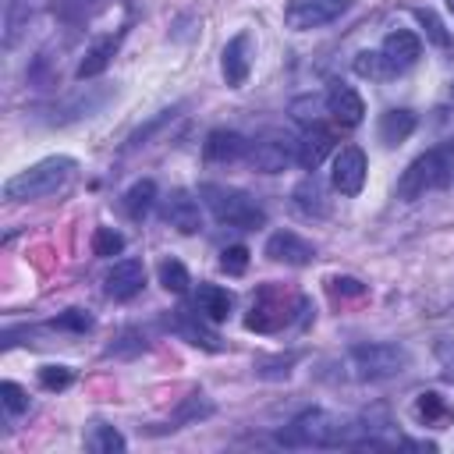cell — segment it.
<instances>
[{"label": "cell", "mask_w": 454, "mask_h": 454, "mask_svg": "<svg viewBox=\"0 0 454 454\" xmlns=\"http://www.w3.org/2000/svg\"><path fill=\"white\" fill-rule=\"evenodd\" d=\"M199 199L206 202V209L227 223V227H238V231H255L266 223V209L241 188H231V184H199Z\"/></svg>", "instance_id": "cell-1"}, {"label": "cell", "mask_w": 454, "mask_h": 454, "mask_svg": "<svg viewBox=\"0 0 454 454\" xmlns=\"http://www.w3.org/2000/svg\"><path fill=\"white\" fill-rule=\"evenodd\" d=\"M71 174H74V160H71V156H50V160H39V163L18 170V174L4 184V199H11V202L46 199V195H53Z\"/></svg>", "instance_id": "cell-2"}, {"label": "cell", "mask_w": 454, "mask_h": 454, "mask_svg": "<svg viewBox=\"0 0 454 454\" xmlns=\"http://www.w3.org/2000/svg\"><path fill=\"white\" fill-rule=\"evenodd\" d=\"M348 429H355V426H344L330 411L312 408V411H301L287 429H280L277 440L287 447H337V443H351Z\"/></svg>", "instance_id": "cell-3"}, {"label": "cell", "mask_w": 454, "mask_h": 454, "mask_svg": "<svg viewBox=\"0 0 454 454\" xmlns=\"http://www.w3.org/2000/svg\"><path fill=\"white\" fill-rule=\"evenodd\" d=\"M433 188H447L440 149H429V153H422V156H415V160L408 163V170L397 177V199L415 202V199H422V195L433 192Z\"/></svg>", "instance_id": "cell-4"}, {"label": "cell", "mask_w": 454, "mask_h": 454, "mask_svg": "<svg viewBox=\"0 0 454 454\" xmlns=\"http://www.w3.org/2000/svg\"><path fill=\"white\" fill-rule=\"evenodd\" d=\"M294 305H298V298H291L284 287H262L252 301V312L245 316V326L255 333H273L284 323H291Z\"/></svg>", "instance_id": "cell-5"}, {"label": "cell", "mask_w": 454, "mask_h": 454, "mask_svg": "<svg viewBox=\"0 0 454 454\" xmlns=\"http://www.w3.org/2000/svg\"><path fill=\"white\" fill-rule=\"evenodd\" d=\"M351 365L358 380H387V376L404 372L408 351L401 344H362L351 351Z\"/></svg>", "instance_id": "cell-6"}, {"label": "cell", "mask_w": 454, "mask_h": 454, "mask_svg": "<svg viewBox=\"0 0 454 454\" xmlns=\"http://www.w3.org/2000/svg\"><path fill=\"white\" fill-rule=\"evenodd\" d=\"M344 7H348V0H291L284 11V21L294 32H309V28H319V25H330L333 18H340Z\"/></svg>", "instance_id": "cell-7"}, {"label": "cell", "mask_w": 454, "mask_h": 454, "mask_svg": "<svg viewBox=\"0 0 454 454\" xmlns=\"http://www.w3.org/2000/svg\"><path fill=\"white\" fill-rule=\"evenodd\" d=\"M294 149H298V142L280 138V135H266V138L248 142L245 160H248L255 170H262V174H277V170H284V167L294 160Z\"/></svg>", "instance_id": "cell-8"}, {"label": "cell", "mask_w": 454, "mask_h": 454, "mask_svg": "<svg viewBox=\"0 0 454 454\" xmlns=\"http://www.w3.org/2000/svg\"><path fill=\"white\" fill-rule=\"evenodd\" d=\"M330 181L340 195H358L362 184H365V153L358 145H344L337 156H333V170H330Z\"/></svg>", "instance_id": "cell-9"}, {"label": "cell", "mask_w": 454, "mask_h": 454, "mask_svg": "<svg viewBox=\"0 0 454 454\" xmlns=\"http://www.w3.org/2000/svg\"><path fill=\"white\" fill-rule=\"evenodd\" d=\"M220 67H223V82L231 89H241L248 71H252V35L248 32H238L227 46H223V57H220Z\"/></svg>", "instance_id": "cell-10"}, {"label": "cell", "mask_w": 454, "mask_h": 454, "mask_svg": "<svg viewBox=\"0 0 454 454\" xmlns=\"http://www.w3.org/2000/svg\"><path fill=\"white\" fill-rule=\"evenodd\" d=\"M163 220L170 223V227H177L181 234H195L199 227H202V216H199V202H195V195L192 192H184V188H174L167 199H163Z\"/></svg>", "instance_id": "cell-11"}, {"label": "cell", "mask_w": 454, "mask_h": 454, "mask_svg": "<svg viewBox=\"0 0 454 454\" xmlns=\"http://www.w3.org/2000/svg\"><path fill=\"white\" fill-rule=\"evenodd\" d=\"M266 255H270L273 262L309 266V262L316 259V248H312L305 238H298L294 231H277V234H270V241H266Z\"/></svg>", "instance_id": "cell-12"}, {"label": "cell", "mask_w": 454, "mask_h": 454, "mask_svg": "<svg viewBox=\"0 0 454 454\" xmlns=\"http://www.w3.org/2000/svg\"><path fill=\"white\" fill-rule=\"evenodd\" d=\"M142 284H145V266L138 262V259H121V262H114V270L106 273V294L114 298V301H128V298H135L138 291H142Z\"/></svg>", "instance_id": "cell-13"}, {"label": "cell", "mask_w": 454, "mask_h": 454, "mask_svg": "<svg viewBox=\"0 0 454 454\" xmlns=\"http://www.w3.org/2000/svg\"><path fill=\"white\" fill-rule=\"evenodd\" d=\"M380 53H383V60L394 67V74H397V71L411 67V64L422 57V39H419L415 32H408V28H394V32L383 39Z\"/></svg>", "instance_id": "cell-14"}, {"label": "cell", "mask_w": 454, "mask_h": 454, "mask_svg": "<svg viewBox=\"0 0 454 454\" xmlns=\"http://www.w3.org/2000/svg\"><path fill=\"white\" fill-rule=\"evenodd\" d=\"M326 114H330L337 124L355 128V124H362V117H365V103H362V96H358L351 85H333V89L326 92Z\"/></svg>", "instance_id": "cell-15"}, {"label": "cell", "mask_w": 454, "mask_h": 454, "mask_svg": "<svg viewBox=\"0 0 454 454\" xmlns=\"http://www.w3.org/2000/svg\"><path fill=\"white\" fill-rule=\"evenodd\" d=\"M333 153V131L330 128H323V124H312L301 138H298V149H294V160H298V167H305V170H316L326 156Z\"/></svg>", "instance_id": "cell-16"}, {"label": "cell", "mask_w": 454, "mask_h": 454, "mask_svg": "<svg viewBox=\"0 0 454 454\" xmlns=\"http://www.w3.org/2000/svg\"><path fill=\"white\" fill-rule=\"evenodd\" d=\"M202 153H206L209 163H234V160H241V156L248 153V142H245L238 131H223V128H216V131L206 135Z\"/></svg>", "instance_id": "cell-17"}, {"label": "cell", "mask_w": 454, "mask_h": 454, "mask_svg": "<svg viewBox=\"0 0 454 454\" xmlns=\"http://www.w3.org/2000/svg\"><path fill=\"white\" fill-rule=\"evenodd\" d=\"M195 305H199V312H202L209 323H220V319L231 316L234 298H231V291H223V287H216V284H199Z\"/></svg>", "instance_id": "cell-18"}, {"label": "cell", "mask_w": 454, "mask_h": 454, "mask_svg": "<svg viewBox=\"0 0 454 454\" xmlns=\"http://www.w3.org/2000/svg\"><path fill=\"white\" fill-rule=\"evenodd\" d=\"M415 131V114L411 110H387L380 117V142L383 145H397Z\"/></svg>", "instance_id": "cell-19"}, {"label": "cell", "mask_w": 454, "mask_h": 454, "mask_svg": "<svg viewBox=\"0 0 454 454\" xmlns=\"http://www.w3.org/2000/svg\"><path fill=\"white\" fill-rule=\"evenodd\" d=\"M156 202V184L153 181H135L128 192H124V209L131 220H142Z\"/></svg>", "instance_id": "cell-20"}, {"label": "cell", "mask_w": 454, "mask_h": 454, "mask_svg": "<svg viewBox=\"0 0 454 454\" xmlns=\"http://www.w3.org/2000/svg\"><path fill=\"white\" fill-rule=\"evenodd\" d=\"M415 415H419V422H426V426H440V422H447L454 411H450V404H447L436 390H426V394H419V401H415Z\"/></svg>", "instance_id": "cell-21"}, {"label": "cell", "mask_w": 454, "mask_h": 454, "mask_svg": "<svg viewBox=\"0 0 454 454\" xmlns=\"http://www.w3.org/2000/svg\"><path fill=\"white\" fill-rule=\"evenodd\" d=\"M294 206L305 213V216H323L326 213V199H323V188L316 177H305L298 188H294Z\"/></svg>", "instance_id": "cell-22"}, {"label": "cell", "mask_w": 454, "mask_h": 454, "mask_svg": "<svg viewBox=\"0 0 454 454\" xmlns=\"http://www.w3.org/2000/svg\"><path fill=\"white\" fill-rule=\"evenodd\" d=\"M114 50H117V39H103V43H96V46L85 53V60L78 64V78H96V74L110 64Z\"/></svg>", "instance_id": "cell-23"}, {"label": "cell", "mask_w": 454, "mask_h": 454, "mask_svg": "<svg viewBox=\"0 0 454 454\" xmlns=\"http://www.w3.org/2000/svg\"><path fill=\"white\" fill-rule=\"evenodd\" d=\"M85 447L96 450V454H121L128 443H124V436H121L114 426H96V429L85 436Z\"/></svg>", "instance_id": "cell-24"}, {"label": "cell", "mask_w": 454, "mask_h": 454, "mask_svg": "<svg viewBox=\"0 0 454 454\" xmlns=\"http://www.w3.org/2000/svg\"><path fill=\"white\" fill-rule=\"evenodd\" d=\"M177 330H181V333H184L192 344H199V348H209V351H220V348H223V340H220L216 333H209L202 323H192V319H188V312H181Z\"/></svg>", "instance_id": "cell-25"}, {"label": "cell", "mask_w": 454, "mask_h": 454, "mask_svg": "<svg viewBox=\"0 0 454 454\" xmlns=\"http://www.w3.org/2000/svg\"><path fill=\"white\" fill-rule=\"evenodd\" d=\"M156 273H160V284H163L167 291H174V294H184L188 284H192V280H188V270H184L177 259H163Z\"/></svg>", "instance_id": "cell-26"}, {"label": "cell", "mask_w": 454, "mask_h": 454, "mask_svg": "<svg viewBox=\"0 0 454 454\" xmlns=\"http://www.w3.org/2000/svg\"><path fill=\"white\" fill-rule=\"evenodd\" d=\"M355 71L362 74V78H390L394 74V67L383 60V53H358L355 57Z\"/></svg>", "instance_id": "cell-27"}, {"label": "cell", "mask_w": 454, "mask_h": 454, "mask_svg": "<svg viewBox=\"0 0 454 454\" xmlns=\"http://www.w3.org/2000/svg\"><path fill=\"white\" fill-rule=\"evenodd\" d=\"M124 248V238L114 231V227H96V234H92V252L96 255H117Z\"/></svg>", "instance_id": "cell-28"}, {"label": "cell", "mask_w": 454, "mask_h": 454, "mask_svg": "<svg viewBox=\"0 0 454 454\" xmlns=\"http://www.w3.org/2000/svg\"><path fill=\"white\" fill-rule=\"evenodd\" d=\"M245 266H248V248L245 245H231V248L220 252V270L223 273L238 277V273H245Z\"/></svg>", "instance_id": "cell-29"}, {"label": "cell", "mask_w": 454, "mask_h": 454, "mask_svg": "<svg viewBox=\"0 0 454 454\" xmlns=\"http://www.w3.org/2000/svg\"><path fill=\"white\" fill-rule=\"evenodd\" d=\"M0 397H4V408H7L11 415H21V411L28 408V394H25L18 383H11V380L0 383Z\"/></svg>", "instance_id": "cell-30"}, {"label": "cell", "mask_w": 454, "mask_h": 454, "mask_svg": "<svg viewBox=\"0 0 454 454\" xmlns=\"http://www.w3.org/2000/svg\"><path fill=\"white\" fill-rule=\"evenodd\" d=\"M39 383H43L46 390H64V387L71 383V369H67V365H43V369H39Z\"/></svg>", "instance_id": "cell-31"}, {"label": "cell", "mask_w": 454, "mask_h": 454, "mask_svg": "<svg viewBox=\"0 0 454 454\" xmlns=\"http://www.w3.org/2000/svg\"><path fill=\"white\" fill-rule=\"evenodd\" d=\"M415 18L426 25V32H429V39H433L436 46H450V35L443 32V25L436 21V14H433V11H415Z\"/></svg>", "instance_id": "cell-32"}, {"label": "cell", "mask_w": 454, "mask_h": 454, "mask_svg": "<svg viewBox=\"0 0 454 454\" xmlns=\"http://www.w3.org/2000/svg\"><path fill=\"white\" fill-rule=\"evenodd\" d=\"M330 291H333V294H348V298H362V294H365V284L355 280V277H333V280H330Z\"/></svg>", "instance_id": "cell-33"}, {"label": "cell", "mask_w": 454, "mask_h": 454, "mask_svg": "<svg viewBox=\"0 0 454 454\" xmlns=\"http://www.w3.org/2000/svg\"><path fill=\"white\" fill-rule=\"evenodd\" d=\"M53 326H67V330H78V333H82V330H89V326H92V316H89V312H82V309H71V312H64Z\"/></svg>", "instance_id": "cell-34"}, {"label": "cell", "mask_w": 454, "mask_h": 454, "mask_svg": "<svg viewBox=\"0 0 454 454\" xmlns=\"http://www.w3.org/2000/svg\"><path fill=\"white\" fill-rule=\"evenodd\" d=\"M440 149V160H443V177H447V188L454 184V138L450 142H443V145H436Z\"/></svg>", "instance_id": "cell-35"}, {"label": "cell", "mask_w": 454, "mask_h": 454, "mask_svg": "<svg viewBox=\"0 0 454 454\" xmlns=\"http://www.w3.org/2000/svg\"><path fill=\"white\" fill-rule=\"evenodd\" d=\"M447 11H450V14H454V0H447Z\"/></svg>", "instance_id": "cell-36"}]
</instances>
